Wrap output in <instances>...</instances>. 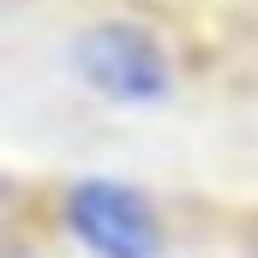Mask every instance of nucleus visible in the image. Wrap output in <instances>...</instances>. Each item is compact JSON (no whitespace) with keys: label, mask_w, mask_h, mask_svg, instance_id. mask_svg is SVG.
<instances>
[{"label":"nucleus","mask_w":258,"mask_h":258,"mask_svg":"<svg viewBox=\"0 0 258 258\" xmlns=\"http://www.w3.org/2000/svg\"><path fill=\"white\" fill-rule=\"evenodd\" d=\"M72 66L108 102H162L174 90V66H168L162 36L144 30V24H126V18H108V24L78 30Z\"/></svg>","instance_id":"f257e3e1"},{"label":"nucleus","mask_w":258,"mask_h":258,"mask_svg":"<svg viewBox=\"0 0 258 258\" xmlns=\"http://www.w3.org/2000/svg\"><path fill=\"white\" fill-rule=\"evenodd\" d=\"M60 210H66V228H72V240L84 252H96V258H162V216L126 180H108V174L72 180Z\"/></svg>","instance_id":"f03ea898"}]
</instances>
